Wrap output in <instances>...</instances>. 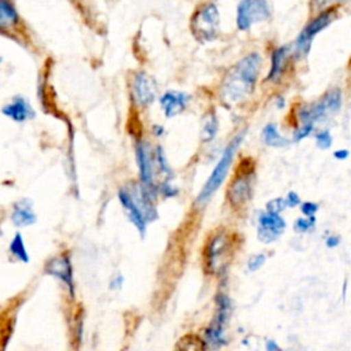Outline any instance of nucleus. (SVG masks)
Returning a JSON list of instances; mask_svg holds the SVG:
<instances>
[{
    "mask_svg": "<svg viewBox=\"0 0 351 351\" xmlns=\"http://www.w3.org/2000/svg\"><path fill=\"white\" fill-rule=\"evenodd\" d=\"M118 199L125 215L141 237L145 236L149 222L158 218L156 197L151 195L140 181H132L118 189Z\"/></svg>",
    "mask_w": 351,
    "mask_h": 351,
    "instance_id": "f03ea898",
    "label": "nucleus"
},
{
    "mask_svg": "<svg viewBox=\"0 0 351 351\" xmlns=\"http://www.w3.org/2000/svg\"><path fill=\"white\" fill-rule=\"evenodd\" d=\"M251 196V180L245 171H239L228 186V200L232 207L243 206Z\"/></svg>",
    "mask_w": 351,
    "mask_h": 351,
    "instance_id": "dca6fc26",
    "label": "nucleus"
},
{
    "mask_svg": "<svg viewBox=\"0 0 351 351\" xmlns=\"http://www.w3.org/2000/svg\"><path fill=\"white\" fill-rule=\"evenodd\" d=\"M339 244H340V237L336 236V234H332L326 239V247H329V248H335Z\"/></svg>",
    "mask_w": 351,
    "mask_h": 351,
    "instance_id": "e433bc0d",
    "label": "nucleus"
},
{
    "mask_svg": "<svg viewBox=\"0 0 351 351\" xmlns=\"http://www.w3.org/2000/svg\"><path fill=\"white\" fill-rule=\"evenodd\" d=\"M155 160H156V167L159 176L163 177L162 181H171L173 178V170L169 163L167 155L160 144H155Z\"/></svg>",
    "mask_w": 351,
    "mask_h": 351,
    "instance_id": "4be33fe9",
    "label": "nucleus"
},
{
    "mask_svg": "<svg viewBox=\"0 0 351 351\" xmlns=\"http://www.w3.org/2000/svg\"><path fill=\"white\" fill-rule=\"evenodd\" d=\"M261 138L263 141L265 145L267 147H274V148H282V147H287L291 141L284 137L280 130H278V126L277 123L274 122H269L266 123L263 128H262V132H261Z\"/></svg>",
    "mask_w": 351,
    "mask_h": 351,
    "instance_id": "aec40b11",
    "label": "nucleus"
},
{
    "mask_svg": "<svg viewBox=\"0 0 351 351\" xmlns=\"http://www.w3.org/2000/svg\"><path fill=\"white\" fill-rule=\"evenodd\" d=\"M263 69L259 51H250L226 69L217 85V99L221 106L234 108L245 104L256 92Z\"/></svg>",
    "mask_w": 351,
    "mask_h": 351,
    "instance_id": "f257e3e1",
    "label": "nucleus"
},
{
    "mask_svg": "<svg viewBox=\"0 0 351 351\" xmlns=\"http://www.w3.org/2000/svg\"><path fill=\"white\" fill-rule=\"evenodd\" d=\"M192 96L186 90L182 89H166L158 97L159 108L166 119H173L181 114H184L191 106Z\"/></svg>",
    "mask_w": 351,
    "mask_h": 351,
    "instance_id": "4468645a",
    "label": "nucleus"
},
{
    "mask_svg": "<svg viewBox=\"0 0 351 351\" xmlns=\"http://www.w3.org/2000/svg\"><path fill=\"white\" fill-rule=\"evenodd\" d=\"M287 207H288V204H287V200H285L284 197H276V199L267 202V204H266V211H269V213H277V214H278V213L284 211Z\"/></svg>",
    "mask_w": 351,
    "mask_h": 351,
    "instance_id": "cd10ccee",
    "label": "nucleus"
},
{
    "mask_svg": "<svg viewBox=\"0 0 351 351\" xmlns=\"http://www.w3.org/2000/svg\"><path fill=\"white\" fill-rule=\"evenodd\" d=\"M273 18L270 0H239L234 12L236 29L247 33L254 25L269 22Z\"/></svg>",
    "mask_w": 351,
    "mask_h": 351,
    "instance_id": "9d476101",
    "label": "nucleus"
},
{
    "mask_svg": "<svg viewBox=\"0 0 351 351\" xmlns=\"http://www.w3.org/2000/svg\"><path fill=\"white\" fill-rule=\"evenodd\" d=\"M1 62H3V58H1V56H0V63H1Z\"/></svg>",
    "mask_w": 351,
    "mask_h": 351,
    "instance_id": "58836bf2",
    "label": "nucleus"
},
{
    "mask_svg": "<svg viewBox=\"0 0 351 351\" xmlns=\"http://www.w3.org/2000/svg\"><path fill=\"white\" fill-rule=\"evenodd\" d=\"M8 255L14 259V261H18V262H22V263H27L29 262V252L26 250V245H25V241H23V237L19 232H16L12 237V240L10 241V245H8Z\"/></svg>",
    "mask_w": 351,
    "mask_h": 351,
    "instance_id": "412c9836",
    "label": "nucleus"
},
{
    "mask_svg": "<svg viewBox=\"0 0 351 351\" xmlns=\"http://www.w3.org/2000/svg\"><path fill=\"white\" fill-rule=\"evenodd\" d=\"M217 308L213 321L204 330V343L207 348H219L226 344L225 326L230 314V300L225 293H218L215 298Z\"/></svg>",
    "mask_w": 351,
    "mask_h": 351,
    "instance_id": "f8f14e48",
    "label": "nucleus"
},
{
    "mask_svg": "<svg viewBox=\"0 0 351 351\" xmlns=\"http://www.w3.org/2000/svg\"><path fill=\"white\" fill-rule=\"evenodd\" d=\"M344 101L343 89L332 86L313 101H299L292 107V115L296 125L322 123L341 111Z\"/></svg>",
    "mask_w": 351,
    "mask_h": 351,
    "instance_id": "7ed1b4c3",
    "label": "nucleus"
},
{
    "mask_svg": "<svg viewBox=\"0 0 351 351\" xmlns=\"http://www.w3.org/2000/svg\"><path fill=\"white\" fill-rule=\"evenodd\" d=\"M149 132L156 138H160V137H163L166 134V129H165V126L162 123H152L151 128H149Z\"/></svg>",
    "mask_w": 351,
    "mask_h": 351,
    "instance_id": "72a5a7b5",
    "label": "nucleus"
},
{
    "mask_svg": "<svg viewBox=\"0 0 351 351\" xmlns=\"http://www.w3.org/2000/svg\"><path fill=\"white\" fill-rule=\"evenodd\" d=\"M123 281H125V278H123L122 274H115L110 280V289L111 291H119L122 288V285H123Z\"/></svg>",
    "mask_w": 351,
    "mask_h": 351,
    "instance_id": "473e14b6",
    "label": "nucleus"
},
{
    "mask_svg": "<svg viewBox=\"0 0 351 351\" xmlns=\"http://www.w3.org/2000/svg\"><path fill=\"white\" fill-rule=\"evenodd\" d=\"M265 261H266V256H265L263 254H256V255H254V256L250 258V261H248V269H250L251 271H255V270H258V269L265 263Z\"/></svg>",
    "mask_w": 351,
    "mask_h": 351,
    "instance_id": "c756f323",
    "label": "nucleus"
},
{
    "mask_svg": "<svg viewBox=\"0 0 351 351\" xmlns=\"http://www.w3.org/2000/svg\"><path fill=\"white\" fill-rule=\"evenodd\" d=\"M314 129H315V125H313V123L296 125V126L293 128V132H292V141L299 143V141L307 138L308 136L313 134Z\"/></svg>",
    "mask_w": 351,
    "mask_h": 351,
    "instance_id": "393cba45",
    "label": "nucleus"
},
{
    "mask_svg": "<svg viewBox=\"0 0 351 351\" xmlns=\"http://www.w3.org/2000/svg\"><path fill=\"white\" fill-rule=\"evenodd\" d=\"M265 348H266V351H281L280 346H278L277 341H274V340H267Z\"/></svg>",
    "mask_w": 351,
    "mask_h": 351,
    "instance_id": "4c0bfd02",
    "label": "nucleus"
},
{
    "mask_svg": "<svg viewBox=\"0 0 351 351\" xmlns=\"http://www.w3.org/2000/svg\"><path fill=\"white\" fill-rule=\"evenodd\" d=\"M244 136H245V130H239L229 140V143L226 144L225 149L222 151V155H221L219 160L217 162L214 170L211 171L210 177L207 178L206 184L203 185L202 191L199 192V195L196 197V204L197 206H204L210 200V197L217 192V189L222 185L225 177L229 173V169H230V165L233 162V158H234L239 147L241 145V143L244 140Z\"/></svg>",
    "mask_w": 351,
    "mask_h": 351,
    "instance_id": "0eeeda50",
    "label": "nucleus"
},
{
    "mask_svg": "<svg viewBox=\"0 0 351 351\" xmlns=\"http://www.w3.org/2000/svg\"><path fill=\"white\" fill-rule=\"evenodd\" d=\"M219 130V119L217 111L210 108L202 118V128H200V140L202 143H211Z\"/></svg>",
    "mask_w": 351,
    "mask_h": 351,
    "instance_id": "6ab92c4d",
    "label": "nucleus"
},
{
    "mask_svg": "<svg viewBox=\"0 0 351 351\" xmlns=\"http://www.w3.org/2000/svg\"><path fill=\"white\" fill-rule=\"evenodd\" d=\"M188 27L193 40L200 45L217 41L221 34V11L217 1H200L189 16Z\"/></svg>",
    "mask_w": 351,
    "mask_h": 351,
    "instance_id": "20e7f679",
    "label": "nucleus"
},
{
    "mask_svg": "<svg viewBox=\"0 0 351 351\" xmlns=\"http://www.w3.org/2000/svg\"><path fill=\"white\" fill-rule=\"evenodd\" d=\"M339 15H340V7H332L325 11L310 15L308 21L300 29V32L295 37L293 43H291L292 59H293L295 64H299L300 62H303L308 58L311 48H313L314 38L321 32L328 29L339 18Z\"/></svg>",
    "mask_w": 351,
    "mask_h": 351,
    "instance_id": "39448f33",
    "label": "nucleus"
},
{
    "mask_svg": "<svg viewBox=\"0 0 351 351\" xmlns=\"http://www.w3.org/2000/svg\"><path fill=\"white\" fill-rule=\"evenodd\" d=\"M292 59V47L291 44H278L273 45L269 52V67L263 78V84L276 86L280 85L295 67Z\"/></svg>",
    "mask_w": 351,
    "mask_h": 351,
    "instance_id": "9b49d317",
    "label": "nucleus"
},
{
    "mask_svg": "<svg viewBox=\"0 0 351 351\" xmlns=\"http://www.w3.org/2000/svg\"><path fill=\"white\" fill-rule=\"evenodd\" d=\"M44 273L60 281L63 287L67 289L69 295L74 299L75 296V281L73 263L69 251H62L52 258H49L44 265Z\"/></svg>",
    "mask_w": 351,
    "mask_h": 351,
    "instance_id": "ddd939ff",
    "label": "nucleus"
},
{
    "mask_svg": "<svg viewBox=\"0 0 351 351\" xmlns=\"http://www.w3.org/2000/svg\"><path fill=\"white\" fill-rule=\"evenodd\" d=\"M300 210L306 217H314V214L318 211V204L314 202H304L300 204Z\"/></svg>",
    "mask_w": 351,
    "mask_h": 351,
    "instance_id": "7c9ffc66",
    "label": "nucleus"
},
{
    "mask_svg": "<svg viewBox=\"0 0 351 351\" xmlns=\"http://www.w3.org/2000/svg\"><path fill=\"white\" fill-rule=\"evenodd\" d=\"M333 156L336 159H339V160H344V159H347L350 156V151L346 149V148H340V149H336L333 152Z\"/></svg>",
    "mask_w": 351,
    "mask_h": 351,
    "instance_id": "c9c22d12",
    "label": "nucleus"
},
{
    "mask_svg": "<svg viewBox=\"0 0 351 351\" xmlns=\"http://www.w3.org/2000/svg\"><path fill=\"white\" fill-rule=\"evenodd\" d=\"M22 23L15 0H0V34H12Z\"/></svg>",
    "mask_w": 351,
    "mask_h": 351,
    "instance_id": "f3484780",
    "label": "nucleus"
},
{
    "mask_svg": "<svg viewBox=\"0 0 351 351\" xmlns=\"http://www.w3.org/2000/svg\"><path fill=\"white\" fill-rule=\"evenodd\" d=\"M350 1L351 0H308L307 1V8H308L310 15H314L317 12L325 11V10L332 8V7H341V5H344Z\"/></svg>",
    "mask_w": 351,
    "mask_h": 351,
    "instance_id": "b1692460",
    "label": "nucleus"
},
{
    "mask_svg": "<svg viewBox=\"0 0 351 351\" xmlns=\"http://www.w3.org/2000/svg\"><path fill=\"white\" fill-rule=\"evenodd\" d=\"M134 156L138 167V181L140 184L156 199L158 195V167L155 160V145L141 134L134 137Z\"/></svg>",
    "mask_w": 351,
    "mask_h": 351,
    "instance_id": "6e6552de",
    "label": "nucleus"
},
{
    "mask_svg": "<svg viewBox=\"0 0 351 351\" xmlns=\"http://www.w3.org/2000/svg\"><path fill=\"white\" fill-rule=\"evenodd\" d=\"M332 143H333V137L328 129H322L315 133V144L318 148L328 149L332 147Z\"/></svg>",
    "mask_w": 351,
    "mask_h": 351,
    "instance_id": "a878e982",
    "label": "nucleus"
},
{
    "mask_svg": "<svg viewBox=\"0 0 351 351\" xmlns=\"http://www.w3.org/2000/svg\"><path fill=\"white\" fill-rule=\"evenodd\" d=\"M0 112L15 123H25L36 118L34 107L23 95H14L1 106Z\"/></svg>",
    "mask_w": 351,
    "mask_h": 351,
    "instance_id": "2eb2a0df",
    "label": "nucleus"
},
{
    "mask_svg": "<svg viewBox=\"0 0 351 351\" xmlns=\"http://www.w3.org/2000/svg\"><path fill=\"white\" fill-rule=\"evenodd\" d=\"M11 222L16 228H25L30 226L37 221V215L33 208V203L30 199H21L12 204V210L10 214Z\"/></svg>",
    "mask_w": 351,
    "mask_h": 351,
    "instance_id": "a211bd4d",
    "label": "nucleus"
},
{
    "mask_svg": "<svg viewBox=\"0 0 351 351\" xmlns=\"http://www.w3.org/2000/svg\"><path fill=\"white\" fill-rule=\"evenodd\" d=\"M281 236V232L273 230V229H266V228H258V239L263 243H271L277 240Z\"/></svg>",
    "mask_w": 351,
    "mask_h": 351,
    "instance_id": "bb28decb",
    "label": "nucleus"
},
{
    "mask_svg": "<svg viewBox=\"0 0 351 351\" xmlns=\"http://www.w3.org/2000/svg\"><path fill=\"white\" fill-rule=\"evenodd\" d=\"M285 200H287L288 207H295V206L300 204V197H299V195H298L296 192H293V191L288 192V195H287Z\"/></svg>",
    "mask_w": 351,
    "mask_h": 351,
    "instance_id": "f704fd0d",
    "label": "nucleus"
},
{
    "mask_svg": "<svg viewBox=\"0 0 351 351\" xmlns=\"http://www.w3.org/2000/svg\"><path fill=\"white\" fill-rule=\"evenodd\" d=\"M232 237L223 232L218 230L211 234L204 245V269L210 274H219L223 271L230 261Z\"/></svg>",
    "mask_w": 351,
    "mask_h": 351,
    "instance_id": "1a4fd4ad",
    "label": "nucleus"
},
{
    "mask_svg": "<svg viewBox=\"0 0 351 351\" xmlns=\"http://www.w3.org/2000/svg\"><path fill=\"white\" fill-rule=\"evenodd\" d=\"M0 351H1V350H0Z\"/></svg>",
    "mask_w": 351,
    "mask_h": 351,
    "instance_id": "a19ab883",
    "label": "nucleus"
},
{
    "mask_svg": "<svg viewBox=\"0 0 351 351\" xmlns=\"http://www.w3.org/2000/svg\"><path fill=\"white\" fill-rule=\"evenodd\" d=\"M273 106L278 110V111H282L284 108H285V106H287V97L282 95V93H276L274 96H273Z\"/></svg>",
    "mask_w": 351,
    "mask_h": 351,
    "instance_id": "2f4dec72",
    "label": "nucleus"
},
{
    "mask_svg": "<svg viewBox=\"0 0 351 351\" xmlns=\"http://www.w3.org/2000/svg\"><path fill=\"white\" fill-rule=\"evenodd\" d=\"M259 228H266V229H273V230H277V232H281L285 229L287 223L285 221L282 219V217L277 213H262L259 215Z\"/></svg>",
    "mask_w": 351,
    "mask_h": 351,
    "instance_id": "5701e85b",
    "label": "nucleus"
},
{
    "mask_svg": "<svg viewBox=\"0 0 351 351\" xmlns=\"http://www.w3.org/2000/svg\"><path fill=\"white\" fill-rule=\"evenodd\" d=\"M128 96L134 111H147L155 101H158L159 84L148 71L136 69L130 71L128 77Z\"/></svg>",
    "mask_w": 351,
    "mask_h": 351,
    "instance_id": "423d86ee",
    "label": "nucleus"
},
{
    "mask_svg": "<svg viewBox=\"0 0 351 351\" xmlns=\"http://www.w3.org/2000/svg\"><path fill=\"white\" fill-rule=\"evenodd\" d=\"M315 223V218L314 217H307V218H299L295 221V225H293V230L296 232H307L310 230Z\"/></svg>",
    "mask_w": 351,
    "mask_h": 351,
    "instance_id": "c85d7f7f",
    "label": "nucleus"
},
{
    "mask_svg": "<svg viewBox=\"0 0 351 351\" xmlns=\"http://www.w3.org/2000/svg\"><path fill=\"white\" fill-rule=\"evenodd\" d=\"M215 1H217V0H215Z\"/></svg>",
    "mask_w": 351,
    "mask_h": 351,
    "instance_id": "ea45409f",
    "label": "nucleus"
}]
</instances>
